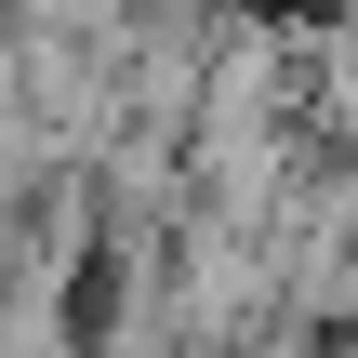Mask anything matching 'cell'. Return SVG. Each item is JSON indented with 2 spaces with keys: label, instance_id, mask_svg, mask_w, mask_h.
I'll list each match as a JSON object with an SVG mask.
<instances>
[{
  "label": "cell",
  "instance_id": "cell-1",
  "mask_svg": "<svg viewBox=\"0 0 358 358\" xmlns=\"http://www.w3.org/2000/svg\"><path fill=\"white\" fill-rule=\"evenodd\" d=\"M0 358H80V332H66V266H13L0 279Z\"/></svg>",
  "mask_w": 358,
  "mask_h": 358
},
{
  "label": "cell",
  "instance_id": "cell-2",
  "mask_svg": "<svg viewBox=\"0 0 358 358\" xmlns=\"http://www.w3.org/2000/svg\"><path fill=\"white\" fill-rule=\"evenodd\" d=\"M306 93H319V120L358 146V13H332V27L306 40Z\"/></svg>",
  "mask_w": 358,
  "mask_h": 358
},
{
  "label": "cell",
  "instance_id": "cell-3",
  "mask_svg": "<svg viewBox=\"0 0 358 358\" xmlns=\"http://www.w3.org/2000/svg\"><path fill=\"white\" fill-rule=\"evenodd\" d=\"M306 13H358V0H306Z\"/></svg>",
  "mask_w": 358,
  "mask_h": 358
}]
</instances>
